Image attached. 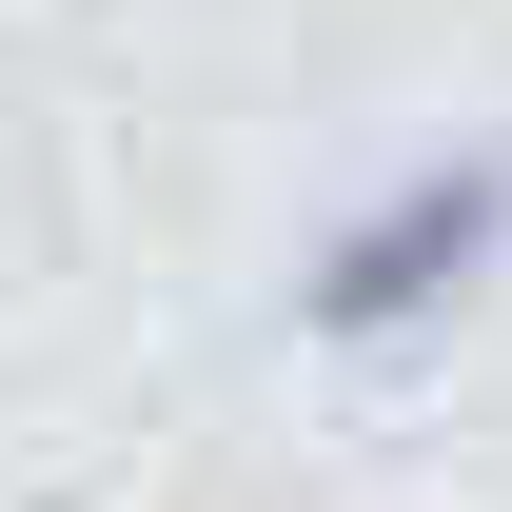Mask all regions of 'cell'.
Listing matches in <instances>:
<instances>
[{"mask_svg":"<svg viewBox=\"0 0 512 512\" xmlns=\"http://www.w3.org/2000/svg\"><path fill=\"white\" fill-rule=\"evenodd\" d=\"M512 256V138H453V158H414V178H375L355 217L316 237V276H296V316L316 335H434L473 276Z\"/></svg>","mask_w":512,"mask_h":512,"instance_id":"cell-1","label":"cell"}]
</instances>
